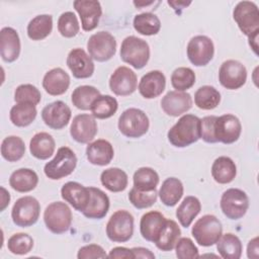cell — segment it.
I'll list each match as a JSON object with an SVG mask.
<instances>
[{
  "instance_id": "cell-3",
  "label": "cell",
  "mask_w": 259,
  "mask_h": 259,
  "mask_svg": "<svg viewBox=\"0 0 259 259\" xmlns=\"http://www.w3.org/2000/svg\"><path fill=\"white\" fill-rule=\"evenodd\" d=\"M191 234L198 245L209 247L217 244L222 237L223 227L215 215L204 214L194 223Z\"/></svg>"
},
{
  "instance_id": "cell-20",
  "label": "cell",
  "mask_w": 259,
  "mask_h": 259,
  "mask_svg": "<svg viewBox=\"0 0 259 259\" xmlns=\"http://www.w3.org/2000/svg\"><path fill=\"white\" fill-rule=\"evenodd\" d=\"M192 106V98L184 91H169L161 100L163 111L170 116H179L187 112Z\"/></svg>"
},
{
  "instance_id": "cell-7",
  "label": "cell",
  "mask_w": 259,
  "mask_h": 259,
  "mask_svg": "<svg viewBox=\"0 0 259 259\" xmlns=\"http://www.w3.org/2000/svg\"><path fill=\"white\" fill-rule=\"evenodd\" d=\"M134 234V217L124 209L113 212L106 224V236L115 243L127 242Z\"/></svg>"
},
{
  "instance_id": "cell-53",
  "label": "cell",
  "mask_w": 259,
  "mask_h": 259,
  "mask_svg": "<svg viewBox=\"0 0 259 259\" xmlns=\"http://www.w3.org/2000/svg\"><path fill=\"white\" fill-rule=\"evenodd\" d=\"M247 256L248 258L257 259L259 256V247H258V237L253 238L249 241L247 246Z\"/></svg>"
},
{
  "instance_id": "cell-39",
  "label": "cell",
  "mask_w": 259,
  "mask_h": 259,
  "mask_svg": "<svg viewBox=\"0 0 259 259\" xmlns=\"http://www.w3.org/2000/svg\"><path fill=\"white\" fill-rule=\"evenodd\" d=\"M134 28L143 35H155L161 29V21L159 17L151 12L137 14L133 21Z\"/></svg>"
},
{
  "instance_id": "cell-24",
  "label": "cell",
  "mask_w": 259,
  "mask_h": 259,
  "mask_svg": "<svg viewBox=\"0 0 259 259\" xmlns=\"http://www.w3.org/2000/svg\"><path fill=\"white\" fill-rule=\"evenodd\" d=\"M90 191V199L87 207L82 212L84 217L92 220L103 219L109 209V198L107 194L97 187H88Z\"/></svg>"
},
{
  "instance_id": "cell-26",
  "label": "cell",
  "mask_w": 259,
  "mask_h": 259,
  "mask_svg": "<svg viewBox=\"0 0 259 259\" xmlns=\"http://www.w3.org/2000/svg\"><path fill=\"white\" fill-rule=\"evenodd\" d=\"M69 86L70 76L62 68H54L44 76L42 87L50 95H62L68 90Z\"/></svg>"
},
{
  "instance_id": "cell-8",
  "label": "cell",
  "mask_w": 259,
  "mask_h": 259,
  "mask_svg": "<svg viewBox=\"0 0 259 259\" xmlns=\"http://www.w3.org/2000/svg\"><path fill=\"white\" fill-rule=\"evenodd\" d=\"M40 205L33 196H22L18 198L11 210L13 223L20 228H28L33 226L39 217Z\"/></svg>"
},
{
  "instance_id": "cell-30",
  "label": "cell",
  "mask_w": 259,
  "mask_h": 259,
  "mask_svg": "<svg viewBox=\"0 0 259 259\" xmlns=\"http://www.w3.org/2000/svg\"><path fill=\"white\" fill-rule=\"evenodd\" d=\"M38 183L37 174L29 168H20L15 170L9 178L10 186L17 192H29L33 190Z\"/></svg>"
},
{
  "instance_id": "cell-12",
  "label": "cell",
  "mask_w": 259,
  "mask_h": 259,
  "mask_svg": "<svg viewBox=\"0 0 259 259\" xmlns=\"http://www.w3.org/2000/svg\"><path fill=\"white\" fill-rule=\"evenodd\" d=\"M186 53L187 58L192 65L202 67L207 65L212 60L214 46L208 36L195 35L188 41Z\"/></svg>"
},
{
  "instance_id": "cell-10",
  "label": "cell",
  "mask_w": 259,
  "mask_h": 259,
  "mask_svg": "<svg viewBox=\"0 0 259 259\" xmlns=\"http://www.w3.org/2000/svg\"><path fill=\"white\" fill-rule=\"evenodd\" d=\"M221 209L230 220L242 219L249 208V198L245 191L239 188L227 189L221 197Z\"/></svg>"
},
{
  "instance_id": "cell-49",
  "label": "cell",
  "mask_w": 259,
  "mask_h": 259,
  "mask_svg": "<svg viewBox=\"0 0 259 259\" xmlns=\"http://www.w3.org/2000/svg\"><path fill=\"white\" fill-rule=\"evenodd\" d=\"M175 252L179 259H193L199 257L197 247L192 240L187 237L179 238L175 245Z\"/></svg>"
},
{
  "instance_id": "cell-47",
  "label": "cell",
  "mask_w": 259,
  "mask_h": 259,
  "mask_svg": "<svg viewBox=\"0 0 259 259\" xmlns=\"http://www.w3.org/2000/svg\"><path fill=\"white\" fill-rule=\"evenodd\" d=\"M157 197H158L157 189L152 191H141L133 187L128 192L130 202L138 209L148 208L152 206L157 201Z\"/></svg>"
},
{
  "instance_id": "cell-58",
  "label": "cell",
  "mask_w": 259,
  "mask_h": 259,
  "mask_svg": "<svg viewBox=\"0 0 259 259\" xmlns=\"http://www.w3.org/2000/svg\"><path fill=\"white\" fill-rule=\"evenodd\" d=\"M154 1H149V2H145V1H134V4L135 6H137L138 8H141L143 6H147V5H150V4H153Z\"/></svg>"
},
{
  "instance_id": "cell-40",
  "label": "cell",
  "mask_w": 259,
  "mask_h": 259,
  "mask_svg": "<svg viewBox=\"0 0 259 259\" xmlns=\"http://www.w3.org/2000/svg\"><path fill=\"white\" fill-rule=\"evenodd\" d=\"M100 95V91L94 86L81 85L75 88L71 95L73 105L81 110H88L92 102Z\"/></svg>"
},
{
  "instance_id": "cell-27",
  "label": "cell",
  "mask_w": 259,
  "mask_h": 259,
  "mask_svg": "<svg viewBox=\"0 0 259 259\" xmlns=\"http://www.w3.org/2000/svg\"><path fill=\"white\" fill-rule=\"evenodd\" d=\"M114 156L112 145L106 140H96L90 143L86 148L87 160L97 166L108 165Z\"/></svg>"
},
{
  "instance_id": "cell-46",
  "label": "cell",
  "mask_w": 259,
  "mask_h": 259,
  "mask_svg": "<svg viewBox=\"0 0 259 259\" xmlns=\"http://www.w3.org/2000/svg\"><path fill=\"white\" fill-rule=\"evenodd\" d=\"M58 30L62 36L71 38L78 34L80 25L77 16L72 11L64 12L58 19Z\"/></svg>"
},
{
  "instance_id": "cell-44",
  "label": "cell",
  "mask_w": 259,
  "mask_h": 259,
  "mask_svg": "<svg viewBox=\"0 0 259 259\" xmlns=\"http://www.w3.org/2000/svg\"><path fill=\"white\" fill-rule=\"evenodd\" d=\"M195 78V73L192 69L179 67L175 69L171 75V84L177 91H185L194 85Z\"/></svg>"
},
{
  "instance_id": "cell-25",
  "label": "cell",
  "mask_w": 259,
  "mask_h": 259,
  "mask_svg": "<svg viewBox=\"0 0 259 259\" xmlns=\"http://www.w3.org/2000/svg\"><path fill=\"white\" fill-rule=\"evenodd\" d=\"M167 219L157 210H151L143 214L140 222V233L149 242H156Z\"/></svg>"
},
{
  "instance_id": "cell-22",
  "label": "cell",
  "mask_w": 259,
  "mask_h": 259,
  "mask_svg": "<svg viewBox=\"0 0 259 259\" xmlns=\"http://www.w3.org/2000/svg\"><path fill=\"white\" fill-rule=\"evenodd\" d=\"M20 39L17 31L9 26L3 27L0 31V55L4 62L16 61L20 54Z\"/></svg>"
},
{
  "instance_id": "cell-6",
  "label": "cell",
  "mask_w": 259,
  "mask_h": 259,
  "mask_svg": "<svg viewBox=\"0 0 259 259\" xmlns=\"http://www.w3.org/2000/svg\"><path fill=\"white\" fill-rule=\"evenodd\" d=\"M44 222L48 230L52 233L57 235L64 234L71 227L72 211L65 202H52L45 209Z\"/></svg>"
},
{
  "instance_id": "cell-36",
  "label": "cell",
  "mask_w": 259,
  "mask_h": 259,
  "mask_svg": "<svg viewBox=\"0 0 259 259\" xmlns=\"http://www.w3.org/2000/svg\"><path fill=\"white\" fill-rule=\"evenodd\" d=\"M217 249L224 259H239L242 255L243 246L241 240L232 233L222 235L217 242Z\"/></svg>"
},
{
  "instance_id": "cell-50",
  "label": "cell",
  "mask_w": 259,
  "mask_h": 259,
  "mask_svg": "<svg viewBox=\"0 0 259 259\" xmlns=\"http://www.w3.org/2000/svg\"><path fill=\"white\" fill-rule=\"evenodd\" d=\"M217 116L215 115H208L204 116L200 119V139H202L205 143L214 144L218 143L214 138V122Z\"/></svg>"
},
{
  "instance_id": "cell-55",
  "label": "cell",
  "mask_w": 259,
  "mask_h": 259,
  "mask_svg": "<svg viewBox=\"0 0 259 259\" xmlns=\"http://www.w3.org/2000/svg\"><path fill=\"white\" fill-rule=\"evenodd\" d=\"M9 201H10L9 192L4 187H1V207H0L1 211H3L6 208V206L9 204Z\"/></svg>"
},
{
  "instance_id": "cell-28",
  "label": "cell",
  "mask_w": 259,
  "mask_h": 259,
  "mask_svg": "<svg viewBox=\"0 0 259 259\" xmlns=\"http://www.w3.org/2000/svg\"><path fill=\"white\" fill-rule=\"evenodd\" d=\"M56 143L54 138L45 132L35 134L29 142L30 154L38 160L49 159L55 152Z\"/></svg>"
},
{
  "instance_id": "cell-9",
  "label": "cell",
  "mask_w": 259,
  "mask_h": 259,
  "mask_svg": "<svg viewBox=\"0 0 259 259\" xmlns=\"http://www.w3.org/2000/svg\"><path fill=\"white\" fill-rule=\"evenodd\" d=\"M233 17L240 30L248 37L259 33V11L254 2H239L234 8Z\"/></svg>"
},
{
  "instance_id": "cell-31",
  "label": "cell",
  "mask_w": 259,
  "mask_h": 259,
  "mask_svg": "<svg viewBox=\"0 0 259 259\" xmlns=\"http://www.w3.org/2000/svg\"><path fill=\"white\" fill-rule=\"evenodd\" d=\"M183 184L176 177H169L163 181L158 192L160 199L166 206L176 205L183 195Z\"/></svg>"
},
{
  "instance_id": "cell-11",
  "label": "cell",
  "mask_w": 259,
  "mask_h": 259,
  "mask_svg": "<svg viewBox=\"0 0 259 259\" xmlns=\"http://www.w3.org/2000/svg\"><path fill=\"white\" fill-rule=\"evenodd\" d=\"M87 50L92 60L106 62L115 55L116 40L108 31H98L89 37Z\"/></svg>"
},
{
  "instance_id": "cell-35",
  "label": "cell",
  "mask_w": 259,
  "mask_h": 259,
  "mask_svg": "<svg viewBox=\"0 0 259 259\" xmlns=\"http://www.w3.org/2000/svg\"><path fill=\"white\" fill-rule=\"evenodd\" d=\"M53 30V16L40 14L33 17L27 24V36L32 40H41Z\"/></svg>"
},
{
  "instance_id": "cell-32",
  "label": "cell",
  "mask_w": 259,
  "mask_h": 259,
  "mask_svg": "<svg viewBox=\"0 0 259 259\" xmlns=\"http://www.w3.org/2000/svg\"><path fill=\"white\" fill-rule=\"evenodd\" d=\"M180 235L181 230L178 224L173 220H167L155 242V245L161 251H172L175 248Z\"/></svg>"
},
{
  "instance_id": "cell-21",
  "label": "cell",
  "mask_w": 259,
  "mask_h": 259,
  "mask_svg": "<svg viewBox=\"0 0 259 259\" xmlns=\"http://www.w3.org/2000/svg\"><path fill=\"white\" fill-rule=\"evenodd\" d=\"M61 196L76 210L83 212L89 202L90 191L88 187H85L78 182L69 181L61 188Z\"/></svg>"
},
{
  "instance_id": "cell-19",
  "label": "cell",
  "mask_w": 259,
  "mask_h": 259,
  "mask_svg": "<svg viewBox=\"0 0 259 259\" xmlns=\"http://www.w3.org/2000/svg\"><path fill=\"white\" fill-rule=\"evenodd\" d=\"M73 6L80 16L83 30L91 31L97 27L102 14V8L99 1L76 0L73 2Z\"/></svg>"
},
{
  "instance_id": "cell-4",
  "label": "cell",
  "mask_w": 259,
  "mask_h": 259,
  "mask_svg": "<svg viewBox=\"0 0 259 259\" xmlns=\"http://www.w3.org/2000/svg\"><path fill=\"white\" fill-rule=\"evenodd\" d=\"M119 132L126 138L137 139L144 136L150 126L147 114L139 108L125 109L118 118Z\"/></svg>"
},
{
  "instance_id": "cell-33",
  "label": "cell",
  "mask_w": 259,
  "mask_h": 259,
  "mask_svg": "<svg viewBox=\"0 0 259 259\" xmlns=\"http://www.w3.org/2000/svg\"><path fill=\"white\" fill-rule=\"evenodd\" d=\"M102 185L111 192L123 191L128 183L127 174L120 168L112 167L102 171L100 175Z\"/></svg>"
},
{
  "instance_id": "cell-37",
  "label": "cell",
  "mask_w": 259,
  "mask_h": 259,
  "mask_svg": "<svg viewBox=\"0 0 259 259\" xmlns=\"http://www.w3.org/2000/svg\"><path fill=\"white\" fill-rule=\"evenodd\" d=\"M37 114L35 105L30 103H16L9 112L11 122L19 127H24L33 122Z\"/></svg>"
},
{
  "instance_id": "cell-2",
  "label": "cell",
  "mask_w": 259,
  "mask_h": 259,
  "mask_svg": "<svg viewBox=\"0 0 259 259\" xmlns=\"http://www.w3.org/2000/svg\"><path fill=\"white\" fill-rule=\"evenodd\" d=\"M120 59L135 69L144 68L150 59L148 42L135 35L126 36L120 46Z\"/></svg>"
},
{
  "instance_id": "cell-14",
  "label": "cell",
  "mask_w": 259,
  "mask_h": 259,
  "mask_svg": "<svg viewBox=\"0 0 259 259\" xmlns=\"http://www.w3.org/2000/svg\"><path fill=\"white\" fill-rule=\"evenodd\" d=\"M242 125L239 118L233 114H224L217 116L214 122V138L217 142L223 144H233L241 136Z\"/></svg>"
},
{
  "instance_id": "cell-52",
  "label": "cell",
  "mask_w": 259,
  "mask_h": 259,
  "mask_svg": "<svg viewBox=\"0 0 259 259\" xmlns=\"http://www.w3.org/2000/svg\"><path fill=\"white\" fill-rule=\"evenodd\" d=\"M109 258H131L134 259V253L132 249L125 248V247H114L109 251V254L107 255Z\"/></svg>"
},
{
  "instance_id": "cell-13",
  "label": "cell",
  "mask_w": 259,
  "mask_h": 259,
  "mask_svg": "<svg viewBox=\"0 0 259 259\" xmlns=\"http://www.w3.org/2000/svg\"><path fill=\"white\" fill-rule=\"evenodd\" d=\"M247 80L246 67L237 60L225 61L219 70V81L229 90L241 88Z\"/></svg>"
},
{
  "instance_id": "cell-15",
  "label": "cell",
  "mask_w": 259,
  "mask_h": 259,
  "mask_svg": "<svg viewBox=\"0 0 259 259\" xmlns=\"http://www.w3.org/2000/svg\"><path fill=\"white\" fill-rule=\"evenodd\" d=\"M137 86L138 78L136 73L125 66L116 68L109 78V88L118 96L133 94L136 91Z\"/></svg>"
},
{
  "instance_id": "cell-43",
  "label": "cell",
  "mask_w": 259,
  "mask_h": 259,
  "mask_svg": "<svg viewBox=\"0 0 259 259\" xmlns=\"http://www.w3.org/2000/svg\"><path fill=\"white\" fill-rule=\"evenodd\" d=\"M25 153V145L17 136L6 137L1 144V155L8 162L19 161Z\"/></svg>"
},
{
  "instance_id": "cell-48",
  "label": "cell",
  "mask_w": 259,
  "mask_h": 259,
  "mask_svg": "<svg viewBox=\"0 0 259 259\" xmlns=\"http://www.w3.org/2000/svg\"><path fill=\"white\" fill-rule=\"evenodd\" d=\"M41 94L39 90L31 84H21L14 92V100L16 103H30L37 105L40 102Z\"/></svg>"
},
{
  "instance_id": "cell-38",
  "label": "cell",
  "mask_w": 259,
  "mask_h": 259,
  "mask_svg": "<svg viewBox=\"0 0 259 259\" xmlns=\"http://www.w3.org/2000/svg\"><path fill=\"white\" fill-rule=\"evenodd\" d=\"M118 102L111 95H99L92 102L90 110L92 115L98 119L109 118L117 111Z\"/></svg>"
},
{
  "instance_id": "cell-23",
  "label": "cell",
  "mask_w": 259,
  "mask_h": 259,
  "mask_svg": "<svg viewBox=\"0 0 259 259\" xmlns=\"http://www.w3.org/2000/svg\"><path fill=\"white\" fill-rule=\"evenodd\" d=\"M166 87L165 75L159 71L154 70L146 73L140 80L138 89L140 94L146 99H153L160 96Z\"/></svg>"
},
{
  "instance_id": "cell-45",
  "label": "cell",
  "mask_w": 259,
  "mask_h": 259,
  "mask_svg": "<svg viewBox=\"0 0 259 259\" xmlns=\"http://www.w3.org/2000/svg\"><path fill=\"white\" fill-rule=\"evenodd\" d=\"M33 239L25 233H16L12 235L7 242L8 250L15 255H25L31 251Z\"/></svg>"
},
{
  "instance_id": "cell-16",
  "label": "cell",
  "mask_w": 259,
  "mask_h": 259,
  "mask_svg": "<svg viewBox=\"0 0 259 259\" xmlns=\"http://www.w3.org/2000/svg\"><path fill=\"white\" fill-rule=\"evenodd\" d=\"M72 111L63 101L57 100L44 107L41 118L44 122L53 130H62L70 121Z\"/></svg>"
},
{
  "instance_id": "cell-42",
  "label": "cell",
  "mask_w": 259,
  "mask_h": 259,
  "mask_svg": "<svg viewBox=\"0 0 259 259\" xmlns=\"http://www.w3.org/2000/svg\"><path fill=\"white\" fill-rule=\"evenodd\" d=\"M221 102V93L209 85L199 87L194 94L195 105L203 110H210L215 108Z\"/></svg>"
},
{
  "instance_id": "cell-1",
  "label": "cell",
  "mask_w": 259,
  "mask_h": 259,
  "mask_svg": "<svg viewBox=\"0 0 259 259\" xmlns=\"http://www.w3.org/2000/svg\"><path fill=\"white\" fill-rule=\"evenodd\" d=\"M168 141L177 148L188 147L200 139V118L193 114H184L168 131Z\"/></svg>"
},
{
  "instance_id": "cell-51",
  "label": "cell",
  "mask_w": 259,
  "mask_h": 259,
  "mask_svg": "<svg viewBox=\"0 0 259 259\" xmlns=\"http://www.w3.org/2000/svg\"><path fill=\"white\" fill-rule=\"evenodd\" d=\"M107 254L104 249L97 244H90L83 246L79 249L77 258L78 259H91V258H106Z\"/></svg>"
},
{
  "instance_id": "cell-56",
  "label": "cell",
  "mask_w": 259,
  "mask_h": 259,
  "mask_svg": "<svg viewBox=\"0 0 259 259\" xmlns=\"http://www.w3.org/2000/svg\"><path fill=\"white\" fill-rule=\"evenodd\" d=\"M248 39H249V46L251 47L253 52L257 55L258 54V51H257V49H258V33L253 34L252 36H249Z\"/></svg>"
},
{
  "instance_id": "cell-41",
  "label": "cell",
  "mask_w": 259,
  "mask_h": 259,
  "mask_svg": "<svg viewBox=\"0 0 259 259\" xmlns=\"http://www.w3.org/2000/svg\"><path fill=\"white\" fill-rule=\"evenodd\" d=\"M134 186L141 191H152L157 189L159 184L158 173L150 167H141L134 173Z\"/></svg>"
},
{
  "instance_id": "cell-29",
  "label": "cell",
  "mask_w": 259,
  "mask_h": 259,
  "mask_svg": "<svg viewBox=\"0 0 259 259\" xmlns=\"http://www.w3.org/2000/svg\"><path fill=\"white\" fill-rule=\"evenodd\" d=\"M236 175L237 167L230 157L221 156L213 161L211 165V176L215 182L228 184L235 179Z\"/></svg>"
},
{
  "instance_id": "cell-18",
  "label": "cell",
  "mask_w": 259,
  "mask_h": 259,
  "mask_svg": "<svg viewBox=\"0 0 259 259\" xmlns=\"http://www.w3.org/2000/svg\"><path fill=\"white\" fill-rule=\"evenodd\" d=\"M67 66L77 79H86L94 73V63L92 58L80 48L73 49L69 52L67 57Z\"/></svg>"
},
{
  "instance_id": "cell-17",
  "label": "cell",
  "mask_w": 259,
  "mask_h": 259,
  "mask_svg": "<svg viewBox=\"0 0 259 259\" xmlns=\"http://www.w3.org/2000/svg\"><path fill=\"white\" fill-rule=\"evenodd\" d=\"M97 122L91 114L81 113L73 118L70 126V135L80 144H88L97 134Z\"/></svg>"
},
{
  "instance_id": "cell-54",
  "label": "cell",
  "mask_w": 259,
  "mask_h": 259,
  "mask_svg": "<svg viewBox=\"0 0 259 259\" xmlns=\"http://www.w3.org/2000/svg\"><path fill=\"white\" fill-rule=\"evenodd\" d=\"M135 258H145V259H154L155 255L149 249L144 247H135L132 248Z\"/></svg>"
},
{
  "instance_id": "cell-5",
  "label": "cell",
  "mask_w": 259,
  "mask_h": 259,
  "mask_svg": "<svg viewBox=\"0 0 259 259\" xmlns=\"http://www.w3.org/2000/svg\"><path fill=\"white\" fill-rule=\"evenodd\" d=\"M77 166V157L69 147L58 149L56 156L45 165L44 172L52 180H59L69 176Z\"/></svg>"
},
{
  "instance_id": "cell-57",
  "label": "cell",
  "mask_w": 259,
  "mask_h": 259,
  "mask_svg": "<svg viewBox=\"0 0 259 259\" xmlns=\"http://www.w3.org/2000/svg\"><path fill=\"white\" fill-rule=\"evenodd\" d=\"M170 6H172L173 8H177V7H180V8H186L188 5L191 4L190 1L186 2V1H168L167 2Z\"/></svg>"
},
{
  "instance_id": "cell-34",
  "label": "cell",
  "mask_w": 259,
  "mask_h": 259,
  "mask_svg": "<svg viewBox=\"0 0 259 259\" xmlns=\"http://www.w3.org/2000/svg\"><path fill=\"white\" fill-rule=\"evenodd\" d=\"M201 210V203L199 199L195 196H186L178 208L176 209V218L178 219L180 225L184 228H188L193 220Z\"/></svg>"
}]
</instances>
